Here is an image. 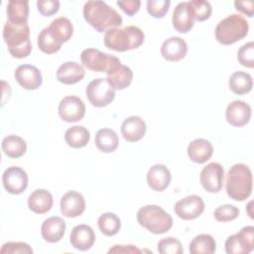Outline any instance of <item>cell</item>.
<instances>
[{
	"instance_id": "cell-1",
	"label": "cell",
	"mask_w": 254,
	"mask_h": 254,
	"mask_svg": "<svg viewBox=\"0 0 254 254\" xmlns=\"http://www.w3.org/2000/svg\"><path fill=\"white\" fill-rule=\"evenodd\" d=\"M82 12L87 24L99 33L119 28L123 23L120 14L104 1L89 0L84 4Z\"/></svg>"
},
{
	"instance_id": "cell-2",
	"label": "cell",
	"mask_w": 254,
	"mask_h": 254,
	"mask_svg": "<svg viewBox=\"0 0 254 254\" xmlns=\"http://www.w3.org/2000/svg\"><path fill=\"white\" fill-rule=\"evenodd\" d=\"M252 172L242 163L234 164L226 175V193L236 201L247 199L252 193Z\"/></svg>"
},
{
	"instance_id": "cell-3",
	"label": "cell",
	"mask_w": 254,
	"mask_h": 254,
	"mask_svg": "<svg viewBox=\"0 0 254 254\" xmlns=\"http://www.w3.org/2000/svg\"><path fill=\"white\" fill-rule=\"evenodd\" d=\"M3 39L13 58L24 59L32 52L28 23L16 24L7 21L3 28Z\"/></svg>"
},
{
	"instance_id": "cell-4",
	"label": "cell",
	"mask_w": 254,
	"mask_h": 254,
	"mask_svg": "<svg viewBox=\"0 0 254 254\" xmlns=\"http://www.w3.org/2000/svg\"><path fill=\"white\" fill-rule=\"evenodd\" d=\"M145 40L144 32L136 26L113 28L105 32L104 45L115 52H126L139 48Z\"/></svg>"
},
{
	"instance_id": "cell-5",
	"label": "cell",
	"mask_w": 254,
	"mask_h": 254,
	"mask_svg": "<svg viewBox=\"0 0 254 254\" xmlns=\"http://www.w3.org/2000/svg\"><path fill=\"white\" fill-rule=\"evenodd\" d=\"M248 31L249 25L246 19L241 15L231 14L217 24L214 35L219 44L229 46L245 38Z\"/></svg>"
},
{
	"instance_id": "cell-6",
	"label": "cell",
	"mask_w": 254,
	"mask_h": 254,
	"mask_svg": "<svg viewBox=\"0 0 254 254\" xmlns=\"http://www.w3.org/2000/svg\"><path fill=\"white\" fill-rule=\"evenodd\" d=\"M138 223L154 234H163L173 227L172 216L161 206L147 204L137 211Z\"/></svg>"
},
{
	"instance_id": "cell-7",
	"label": "cell",
	"mask_w": 254,
	"mask_h": 254,
	"mask_svg": "<svg viewBox=\"0 0 254 254\" xmlns=\"http://www.w3.org/2000/svg\"><path fill=\"white\" fill-rule=\"evenodd\" d=\"M80 61L87 69L95 72H106L107 74L121 64L120 60L115 56L93 48L83 50L80 54Z\"/></svg>"
},
{
	"instance_id": "cell-8",
	"label": "cell",
	"mask_w": 254,
	"mask_h": 254,
	"mask_svg": "<svg viewBox=\"0 0 254 254\" xmlns=\"http://www.w3.org/2000/svg\"><path fill=\"white\" fill-rule=\"evenodd\" d=\"M85 94L91 105L100 108L107 106L114 100L115 89L106 78L98 77L87 84Z\"/></svg>"
},
{
	"instance_id": "cell-9",
	"label": "cell",
	"mask_w": 254,
	"mask_h": 254,
	"mask_svg": "<svg viewBox=\"0 0 254 254\" xmlns=\"http://www.w3.org/2000/svg\"><path fill=\"white\" fill-rule=\"evenodd\" d=\"M254 249V227L248 225L230 235L225 241L227 254H248Z\"/></svg>"
},
{
	"instance_id": "cell-10",
	"label": "cell",
	"mask_w": 254,
	"mask_h": 254,
	"mask_svg": "<svg viewBox=\"0 0 254 254\" xmlns=\"http://www.w3.org/2000/svg\"><path fill=\"white\" fill-rule=\"evenodd\" d=\"M224 181V169L222 165L216 162L207 164L200 172L199 182L202 188L211 193H217L221 190Z\"/></svg>"
},
{
	"instance_id": "cell-11",
	"label": "cell",
	"mask_w": 254,
	"mask_h": 254,
	"mask_svg": "<svg viewBox=\"0 0 254 254\" xmlns=\"http://www.w3.org/2000/svg\"><path fill=\"white\" fill-rule=\"evenodd\" d=\"M204 202L199 195L190 194L178 200L174 206L175 213L183 220H192L202 214Z\"/></svg>"
},
{
	"instance_id": "cell-12",
	"label": "cell",
	"mask_w": 254,
	"mask_h": 254,
	"mask_svg": "<svg viewBox=\"0 0 254 254\" xmlns=\"http://www.w3.org/2000/svg\"><path fill=\"white\" fill-rule=\"evenodd\" d=\"M58 111L64 121L68 123L77 122L84 117L85 105L78 96L68 95L60 101Z\"/></svg>"
},
{
	"instance_id": "cell-13",
	"label": "cell",
	"mask_w": 254,
	"mask_h": 254,
	"mask_svg": "<svg viewBox=\"0 0 254 254\" xmlns=\"http://www.w3.org/2000/svg\"><path fill=\"white\" fill-rule=\"evenodd\" d=\"M2 183L7 192L21 194L28 187V175L22 168L11 166L4 171Z\"/></svg>"
},
{
	"instance_id": "cell-14",
	"label": "cell",
	"mask_w": 254,
	"mask_h": 254,
	"mask_svg": "<svg viewBox=\"0 0 254 254\" xmlns=\"http://www.w3.org/2000/svg\"><path fill=\"white\" fill-rule=\"evenodd\" d=\"M195 17L190 1L180 2L173 11L172 23L174 29L182 34L190 32L194 25Z\"/></svg>"
},
{
	"instance_id": "cell-15",
	"label": "cell",
	"mask_w": 254,
	"mask_h": 254,
	"mask_svg": "<svg viewBox=\"0 0 254 254\" xmlns=\"http://www.w3.org/2000/svg\"><path fill=\"white\" fill-rule=\"evenodd\" d=\"M16 81L27 90L38 89L43 82L40 69L32 64H21L14 71Z\"/></svg>"
},
{
	"instance_id": "cell-16",
	"label": "cell",
	"mask_w": 254,
	"mask_h": 254,
	"mask_svg": "<svg viewBox=\"0 0 254 254\" xmlns=\"http://www.w3.org/2000/svg\"><path fill=\"white\" fill-rule=\"evenodd\" d=\"M251 107L243 100L230 102L225 110L226 121L233 127H243L251 119Z\"/></svg>"
},
{
	"instance_id": "cell-17",
	"label": "cell",
	"mask_w": 254,
	"mask_h": 254,
	"mask_svg": "<svg viewBox=\"0 0 254 254\" xmlns=\"http://www.w3.org/2000/svg\"><path fill=\"white\" fill-rule=\"evenodd\" d=\"M60 206L64 216L68 218L77 217L80 216L85 209V199L80 192L69 190L62 196Z\"/></svg>"
},
{
	"instance_id": "cell-18",
	"label": "cell",
	"mask_w": 254,
	"mask_h": 254,
	"mask_svg": "<svg viewBox=\"0 0 254 254\" xmlns=\"http://www.w3.org/2000/svg\"><path fill=\"white\" fill-rule=\"evenodd\" d=\"M69 241L72 247L80 251L89 250L95 242V233L87 224L75 225L70 232Z\"/></svg>"
},
{
	"instance_id": "cell-19",
	"label": "cell",
	"mask_w": 254,
	"mask_h": 254,
	"mask_svg": "<svg viewBox=\"0 0 254 254\" xmlns=\"http://www.w3.org/2000/svg\"><path fill=\"white\" fill-rule=\"evenodd\" d=\"M147 125L144 119L139 116L132 115L124 119L121 124V135L128 142H137L141 140L146 133Z\"/></svg>"
},
{
	"instance_id": "cell-20",
	"label": "cell",
	"mask_w": 254,
	"mask_h": 254,
	"mask_svg": "<svg viewBox=\"0 0 254 254\" xmlns=\"http://www.w3.org/2000/svg\"><path fill=\"white\" fill-rule=\"evenodd\" d=\"M187 53L188 45L180 37H171L165 40L161 46V55L169 62H179L187 56Z\"/></svg>"
},
{
	"instance_id": "cell-21",
	"label": "cell",
	"mask_w": 254,
	"mask_h": 254,
	"mask_svg": "<svg viewBox=\"0 0 254 254\" xmlns=\"http://www.w3.org/2000/svg\"><path fill=\"white\" fill-rule=\"evenodd\" d=\"M172 175L170 170L162 164L152 166L147 173V184L155 191L165 190L171 183Z\"/></svg>"
},
{
	"instance_id": "cell-22",
	"label": "cell",
	"mask_w": 254,
	"mask_h": 254,
	"mask_svg": "<svg viewBox=\"0 0 254 254\" xmlns=\"http://www.w3.org/2000/svg\"><path fill=\"white\" fill-rule=\"evenodd\" d=\"M65 232V221L60 216H51L44 220L41 226V235L49 243L62 240Z\"/></svg>"
},
{
	"instance_id": "cell-23",
	"label": "cell",
	"mask_w": 254,
	"mask_h": 254,
	"mask_svg": "<svg viewBox=\"0 0 254 254\" xmlns=\"http://www.w3.org/2000/svg\"><path fill=\"white\" fill-rule=\"evenodd\" d=\"M85 75L83 66L76 62H65L61 64L57 70V79L64 84H75Z\"/></svg>"
},
{
	"instance_id": "cell-24",
	"label": "cell",
	"mask_w": 254,
	"mask_h": 254,
	"mask_svg": "<svg viewBox=\"0 0 254 254\" xmlns=\"http://www.w3.org/2000/svg\"><path fill=\"white\" fill-rule=\"evenodd\" d=\"M187 152L191 162L195 164H203L211 158L213 147L208 140L197 138L189 144Z\"/></svg>"
},
{
	"instance_id": "cell-25",
	"label": "cell",
	"mask_w": 254,
	"mask_h": 254,
	"mask_svg": "<svg viewBox=\"0 0 254 254\" xmlns=\"http://www.w3.org/2000/svg\"><path fill=\"white\" fill-rule=\"evenodd\" d=\"M54 204L52 193L44 189L34 190L28 197V206L35 213L43 214L48 212Z\"/></svg>"
},
{
	"instance_id": "cell-26",
	"label": "cell",
	"mask_w": 254,
	"mask_h": 254,
	"mask_svg": "<svg viewBox=\"0 0 254 254\" xmlns=\"http://www.w3.org/2000/svg\"><path fill=\"white\" fill-rule=\"evenodd\" d=\"M94 143L100 152L112 153L119 145V138L113 129L101 128L96 132Z\"/></svg>"
},
{
	"instance_id": "cell-27",
	"label": "cell",
	"mask_w": 254,
	"mask_h": 254,
	"mask_svg": "<svg viewBox=\"0 0 254 254\" xmlns=\"http://www.w3.org/2000/svg\"><path fill=\"white\" fill-rule=\"evenodd\" d=\"M48 28L54 39L61 45L67 42L73 33L72 24L70 20L65 17L56 18L52 21Z\"/></svg>"
},
{
	"instance_id": "cell-28",
	"label": "cell",
	"mask_w": 254,
	"mask_h": 254,
	"mask_svg": "<svg viewBox=\"0 0 254 254\" xmlns=\"http://www.w3.org/2000/svg\"><path fill=\"white\" fill-rule=\"evenodd\" d=\"M106 79L114 89L122 90L131 84L133 79V71L129 66L121 64L113 71L107 74Z\"/></svg>"
},
{
	"instance_id": "cell-29",
	"label": "cell",
	"mask_w": 254,
	"mask_h": 254,
	"mask_svg": "<svg viewBox=\"0 0 254 254\" xmlns=\"http://www.w3.org/2000/svg\"><path fill=\"white\" fill-rule=\"evenodd\" d=\"M2 151L3 153L13 159H17L22 157L27 151V143L26 141L18 136V135H8L2 140Z\"/></svg>"
},
{
	"instance_id": "cell-30",
	"label": "cell",
	"mask_w": 254,
	"mask_h": 254,
	"mask_svg": "<svg viewBox=\"0 0 254 254\" xmlns=\"http://www.w3.org/2000/svg\"><path fill=\"white\" fill-rule=\"evenodd\" d=\"M90 139L89 131L80 125H74L69 127L64 133L65 143L74 149L83 148L87 145Z\"/></svg>"
},
{
	"instance_id": "cell-31",
	"label": "cell",
	"mask_w": 254,
	"mask_h": 254,
	"mask_svg": "<svg viewBox=\"0 0 254 254\" xmlns=\"http://www.w3.org/2000/svg\"><path fill=\"white\" fill-rule=\"evenodd\" d=\"M6 12L9 22L16 24L28 23L29 2L24 0H11L7 4Z\"/></svg>"
},
{
	"instance_id": "cell-32",
	"label": "cell",
	"mask_w": 254,
	"mask_h": 254,
	"mask_svg": "<svg viewBox=\"0 0 254 254\" xmlns=\"http://www.w3.org/2000/svg\"><path fill=\"white\" fill-rule=\"evenodd\" d=\"M228 85L233 93L243 95L251 91L253 87V79L248 72L239 70L230 75Z\"/></svg>"
},
{
	"instance_id": "cell-33",
	"label": "cell",
	"mask_w": 254,
	"mask_h": 254,
	"mask_svg": "<svg viewBox=\"0 0 254 254\" xmlns=\"http://www.w3.org/2000/svg\"><path fill=\"white\" fill-rule=\"evenodd\" d=\"M216 251V242L210 234H198L190 243V254H212Z\"/></svg>"
},
{
	"instance_id": "cell-34",
	"label": "cell",
	"mask_w": 254,
	"mask_h": 254,
	"mask_svg": "<svg viewBox=\"0 0 254 254\" xmlns=\"http://www.w3.org/2000/svg\"><path fill=\"white\" fill-rule=\"evenodd\" d=\"M97 225L100 232L105 236H114L121 228V220L115 213L105 212L98 217Z\"/></svg>"
},
{
	"instance_id": "cell-35",
	"label": "cell",
	"mask_w": 254,
	"mask_h": 254,
	"mask_svg": "<svg viewBox=\"0 0 254 254\" xmlns=\"http://www.w3.org/2000/svg\"><path fill=\"white\" fill-rule=\"evenodd\" d=\"M38 48L44 54L52 55L59 52L62 48V45L54 39L49 31V28L46 27L40 32L38 36Z\"/></svg>"
},
{
	"instance_id": "cell-36",
	"label": "cell",
	"mask_w": 254,
	"mask_h": 254,
	"mask_svg": "<svg viewBox=\"0 0 254 254\" xmlns=\"http://www.w3.org/2000/svg\"><path fill=\"white\" fill-rule=\"evenodd\" d=\"M157 250L161 254H182L184 252L181 241L175 237H166L158 242Z\"/></svg>"
},
{
	"instance_id": "cell-37",
	"label": "cell",
	"mask_w": 254,
	"mask_h": 254,
	"mask_svg": "<svg viewBox=\"0 0 254 254\" xmlns=\"http://www.w3.org/2000/svg\"><path fill=\"white\" fill-rule=\"evenodd\" d=\"M237 60L243 66L254 67V43L250 41L241 46L237 52Z\"/></svg>"
},
{
	"instance_id": "cell-38",
	"label": "cell",
	"mask_w": 254,
	"mask_h": 254,
	"mask_svg": "<svg viewBox=\"0 0 254 254\" xmlns=\"http://www.w3.org/2000/svg\"><path fill=\"white\" fill-rule=\"evenodd\" d=\"M170 0H148L146 3L147 12L154 18H163L169 11Z\"/></svg>"
},
{
	"instance_id": "cell-39",
	"label": "cell",
	"mask_w": 254,
	"mask_h": 254,
	"mask_svg": "<svg viewBox=\"0 0 254 254\" xmlns=\"http://www.w3.org/2000/svg\"><path fill=\"white\" fill-rule=\"evenodd\" d=\"M239 208L232 204H223L214 210V218L219 222H228L236 219L239 215Z\"/></svg>"
},
{
	"instance_id": "cell-40",
	"label": "cell",
	"mask_w": 254,
	"mask_h": 254,
	"mask_svg": "<svg viewBox=\"0 0 254 254\" xmlns=\"http://www.w3.org/2000/svg\"><path fill=\"white\" fill-rule=\"evenodd\" d=\"M190 6L192 7L195 21L203 22V21L209 19L211 12H212V8L208 1L191 0V1H190Z\"/></svg>"
},
{
	"instance_id": "cell-41",
	"label": "cell",
	"mask_w": 254,
	"mask_h": 254,
	"mask_svg": "<svg viewBox=\"0 0 254 254\" xmlns=\"http://www.w3.org/2000/svg\"><path fill=\"white\" fill-rule=\"evenodd\" d=\"M0 252L2 254H17V253H25V254H32L33 249L32 247L26 242H14L9 241L2 245Z\"/></svg>"
},
{
	"instance_id": "cell-42",
	"label": "cell",
	"mask_w": 254,
	"mask_h": 254,
	"mask_svg": "<svg viewBox=\"0 0 254 254\" xmlns=\"http://www.w3.org/2000/svg\"><path fill=\"white\" fill-rule=\"evenodd\" d=\"M37 8L41 15L50 17L58 13L60 9V1L58 0H39L37 1Z\"/></svg>"
},
{
	"instance_id": "cell-43",
	"label": "cell",
	"mask_w": 254,
	"mask_h": 254,
	"mask_svg": "<svg viewBox=\"0 0 254 254\" xmlns=\"http://www.w3.org/2000/svg\"><path fill=\"white\" fill-rule=\"evenodd\" d=\"M116 4L120 7V9L128 16L135 15L141 6V1L139 0H120L117 1Z\"/></svg>"
},
{
	"instance_id": "cell-44",
	"label": "cell",
	"mask_w": 254,
	"mask_h": 254,
	"mask_svg": "<svg viewBox=\"0 0 254 254\" xmlns=\"http://www.w3.org/2000/svg\"><path fill=\"white\" fill-rule=\"evenodd\" d=\"M234 6L237 11L252 18L254 15V4L252 1H234Z\"/></svg>"
},
{
	"instance_id": "cell-45",
	"label": "cell",
	"mask_w": 254,
	"mask_h": 254,
	"mask_svg": "<svg viewBox=\"0 0 254 254\" xmlns=\"http://www.w3.org/2000/svg\"><path fill=\"white\" fill-rule=\"evenodd\" d=\"M143 252L141 249H139L138 247H136L135 245H113L109 250L108 253H132V254H139Z\"/></svg>"
},
{
	"instance_id": "cell-46",
	"label": "cell",
	"mask_w": 254,
	"mask_h": 254,
	"mask_svg": "<svg viewBox=\"0 0 254 254\" xmlns=\"http://www.w3.org/2000/svg\"><path fill=\"white\" fill-rule=\"evenodd\" d=\"M252 203H253V201L252 200H250L249 202H248V204H247V206H246V208H247V212H248V215H249V217L251 218V219H253V212H252V210H251V208H252Z\"/></svg>"
}]
</instances>
